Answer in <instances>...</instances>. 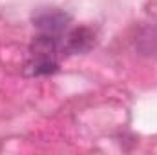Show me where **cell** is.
I'll return each mask as SVG.
<instances>
[{
	"instance_id": "cell-1",
	"label": "cell",
	"mask_w": 157,
	"mask_h": 155,
	"mask_svg": "<svg viewBox=\"0 0 157 155\" xmlns=\"http://www.w3.org/2000/svg\"><path fill=\"white\" fill-rule=\"evenodd\" d=\"M60 39L57 35L40 33L31 44V57L26 66L28 75H49L59 70V55L62 53Z\"/></svg>"
},
{
	"instance_id": "cell-2",
	"label": "cell",
	"mask_w": 157,
	"mask_h": 155,
	"mask_svg": "<svg viewBox=\"0 0 157 155\" xmlns=\"http://www.w3.org/2000/svg\"><path fill=\"white\" fill-rule=\"evenodd\" d=\"M70 22H71L70 15L60 11V9H55V7H42L33 15V24L44 35H57V37H60L66 31Z\"/></svg>"
},
{
	"instance_id": "cell-3",
	"label": "cell",
	"mask_w": 157,
	"mask_h": 155,
	"mask_svg": "<svg viewBox=\"0 0 157 155\" xmlns=\"http://www.w3.org/2000/svg\"><path fill=\"white\" fill-rule=\"evenodd\" d=\"M95 44V33L88 28H75L64 39H60V47L62 53L68 55H77V53H86L93 47Z\"/></svg>"
}]
</instances>
